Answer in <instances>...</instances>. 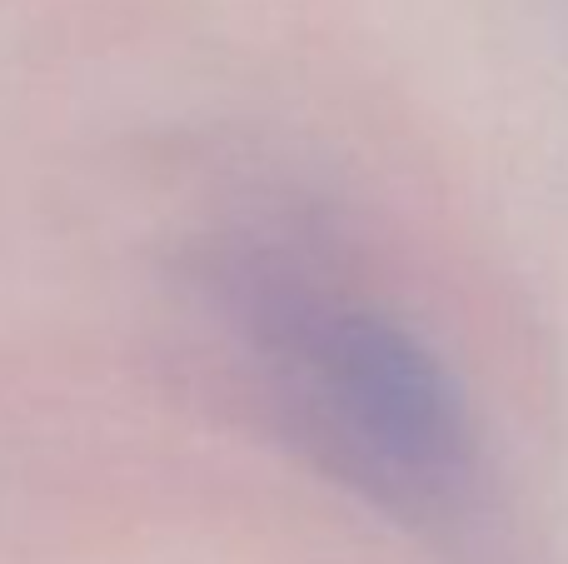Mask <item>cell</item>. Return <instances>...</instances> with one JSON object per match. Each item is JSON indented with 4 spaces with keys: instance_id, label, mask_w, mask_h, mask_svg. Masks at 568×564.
<instances>
[{
    "instance_id": "1",
    "label": "cell",
    "mask_w": 568,
    "mask_h": 564,
    "mask_svg": "<svg viewBox=\"0 0 568 564\" xmlns=\"http://www.w3.org/2000/svg\"><path fill=\"white\" fill-rule=\"evenodd\" d=\"M320 405L379 470L439 480L464 455L459 395L414 335L379 315H329L304 335Z\"/></svg>"
}]
</instances>
